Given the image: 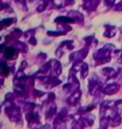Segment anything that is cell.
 <instances>
[{
	"instance_id": "2e32d148",
	"label": "cell",
	"mask_w": 122,
	"mask_h": 129,
	"mask_svg": "<svg viewBox=\"0 0 122 129\" xmlns=\"http://www.w3.org/2000/svg\"><path fill=\"white\" fill-rule=\"evenodd\" d=\"M52 62H53V72H54V74H55V75H60L61 72H62V66H61V63L56 60H52Z\"/></svg>"
},
{
	"instance_id": "9a60e30c",
	"label": "cell",
	"mask_w": 122,
	"mask_h": 129,
	"mask_svg": "<svg viewBox=\"0 0 122 129\" xmlns=\"http://www.w3.org/2000/svg\"><path fill=\"white\" fill-rule=\"evenodd\" d=\"M105 28H107V30L103 32L104 37H107V38H111V37H114L115 35H116V29L115 28L110 26V25H105Z\"/></svg>"
},
{
	"instance_id": "5bb4252c",
	"label": "cell",
	"mask_w": 122,
	"mask_h": 129,
	"mask_svg": "<svg viewBox=\"0 0 122 129\" xmlns=\"http://www.w3.org/2000/svg\"><path fill=\"white\" fill-rule=\"evenodd\" d=\"M23 35V32H22V30L20 29H14L13 31H11V34H10L9 36H7V40H13V41H17V40H19V37Z\"/></svg>"
},
{
	"instance_id": "e0dca14e",
	"label": "cell",
	"mask_w": 122,
	"mask_h": 129,
	"mask_svg": "<svg viewBox=\"0 0 122 129\" xmlns=\"http://www.w3.org/2000/svg\"><path fill=\"white\" fill-rule=\"evenodd\" d=\"M42 127H43V125L41 124V121H40V118H36V120L29 122V128H30V129H41Z\"/></svg>"
},
{
	"instance_id": "277c9868",
	"label": "cell",
	"mask_w": 122,
	"mask_h": 129,
	"mask_svg": "<svg viewBox=\"0 0 122 129\" xmlns=\"http://www.w3.org/2000/svg\"><path fill=\"white\" fill-rule=\"evenodd\" d=\"M118 90H120L118 84H109L103 88V93L107 94V96H113V94L118 92Z\"/></svg>"
},
{
	"instance_id": "ba28073f",
	"label": "cell",
	"mask_w": 122,
	"mask_h": 129,
	"mask_svg": "<svg viewBox=\"0 0 122 129\" xmlns=\"http://www.w3.org/2000/svg\"><path fill=\"white\" fill-rule=\"evenodd\" d=\"M99 4V0H89V1H86L84 5H83V7H84L87 12H92L95 10L97 9V6Z\"/></svg>"
},
{
	"instance_id": "83f0119b",
	"label": "cell",
	"mask_w": 122,
	"mask_h": 129,
	"mask_svg": "<svg viewBox=\"0 0 122 129\" xmlns=\"http://www.w3.org/2000/svg\"><path fill=\"white\" fill-rule=\"evenodd\" d=\"M74 87V85H73V84L71 83H67V84H65V85H64V91H65V92H70V91H72V88Z\"/></svg>"
},
{
	"instance_id": "f1b7e54d",
	"label": "cell",
	"mask_w": 122,
	"mask_h": 129,
	"mask_svg": "<svg viewBox=\"0 0 122 129\" xmlns=\"http://www.w3.org/2000/svg\"><path fill=\"white\" fill-rule=\"evenodd\" d=\"M70 79H71V83L74 85V87H78V86H79V81H78L77 77H74V75L72 74V75H70Z\"/></svg>"
},
{
	"instance_id": "7402d4cb",
	"label": "cell",
	"mask_w": 122,
	"mask_h": 129,
	"mask_svg": "<svg viewBox=\"0 0 122 129\" xmlns=\"http://www.w3.org/2000/svg\"><path fill=\"white\" fill-rule=\"evenodd\" d=\"M50 3V0H42L40 5L37 6V12H43L44 10L48 7V4Z\"/></svg>"
},
{
	"instance_id": "9c48e42d",
	"label": "cell",
	"mask_w": 122,
	"mask_h": 129,
	"mask_svg": "<svg viewBox=\"0 0 122 129\" xmlns=\"http://www.w3.org/2000/svg\"><path fill=\"white\" fill-rule=\"evenodd\" d=\"M87 54H89V48H87V47L80 49L79 51H77V59H75L74 62H83V60L86 57Z\"/></svg>"
},
{
	"instance_id": "cb8c5ba5",
	"label": "cell",
	"mask_w": 122,
	"mask_h": 129,
	"mask_svg": "<svg viewBox=\"0 0 122 129\" xmlns=\"http://www.w3.org/2000/svg\"><path fill=\"white\" fill-rule=\"evenodd\" d=\"M94 109H95V104H90V105L79 109V114H87V112H90V111L94 110Z\"/></svg>"
},
{
	"instance_id": "5b68a950",
	"label": "cell",
	"mask_w": 122,
	"mask_h": 129,
	"mask_svg": "<svg viewBox=\"0 0 122 129\" xmlns=\"http://www.w3.org/2000/svg\"><path fill=\"white\" fill-rule=\"evenodd\" d=\"M80 97H81V92H80L79 90H75L74 92L67 98V103H68V105H77V104H78V102H79V99H80Z\"/></svg>"
},
{
	"instance_id": "d590c367",
	"label": "cell",
	"mask_w": 122,
	"mask_h": 129,
	"mask_svg": "<svg viewBox=\"0 0 122 129\" xmlns=\"http://www.w3.org/2000/svg\"><path fill=\"white\" fill-rule=\"evenodd\" d=\"M104 4L107 5V6H113V5L115 4V0H105Z\"/></svg>"
},
{
	"instance_id": "b9f144b4",
	"label": "cell",
	"mask_w": 122,
	"mask_h": 129,
	"mask_svg": "<svg viewBox=\"0 0 122 129\" xmlns=\"http://www.w3.org/2000/svg\"><path fill=\"white\" fill-rule=\"evenodd\" d=\"M84 1H85V3H86V1H89V0H84Z\"/></svg>"
},
{
	"instance_id": "30bf717a",
	"label": "cell",
	"mask_w": 122,
	"mask_h": 129,
	"mask_svg": "<svg viewBox=\"0 0 122 129\" xmlns=\"http://www.w3.org/2000/svg\"><path fill=\"white\" fill-rule=\"evenodd\" d=\"M68 17H71L75 23H77V22H78V23H81V22L84 20L83 14L80 13V12H77V11H70V12H68Z\"/></svg>"
},
{
	"instance_id": "f546056e",
	"label": "cell",
	"mask_w": 122,
	"mask_h": 129,
	"mask_svg": "<svg viewBox=\"0 0 122 129\" xmlns=\"http://www.w3.org/2000/svg\"><path fill=\"white\" fill-rule=\"evenodd\" d=\"M84 41H85V43H86V46H90L91 43H94L95 42V37L91 35V36H87V37H85L84 38Z\"/></svg>"
},
{
	"instance_id": "6da1fadb",
	"label": "cell",
	"mask_w": 122,
	"mask_h": 129,
	"mask_svg": "<svg viewBox=\"0 0 122 129\" xmlns=\"http://www.w3.org/2000/svg\"><path fill=\"white\" fill-rule=\"evenodd\" d=\"M5 111H6V115L9 116V118L12 122H18L19 120H20V109H19L17 105H14V104H10L6 109H5Z\"/></svg>"
},
{
	"instance_id": "8d00e7d4",
	"label": "cell",
	"mask_w": 122,
	"mask_h": 129,
	"mask_svg": "<svg viewBox=\"0 0 122 129\" xmlns=\"http://www.w3.org/2000/svg\"><path fill=\"white\" fill-rule=\"evenodd\" d=\"M29 43H30V44H33V46H35V44L37 43V41H36V38H35V37H31V38L29 40Z\"/></svg>"
},
{
	"instance_id": "d6a6232c",
	"label": "cell",
	"mask_w": 122,
	"mask_h": 129,
	"mask_svg": "<svg viewBox=\"0 0 122 129\" xmlns=\"http://www.w3.org/2000/svg\"><path fill=\"white\" fill-rule=\"evenodd\" d=\"M37 59H38L40 61H44L46 59H47V55H46L44 53H40V54L37 55Z\"/></svg>"
},
{
	"instance_id": "836d02e7",
	"label": "cell",
	"mask_w": 122,
	"mask_h": 129,
	"mask_svg": "<svg viewBox=\"0 0 122 129\" xmlns=\"http://www.w3.org/2000/svg\"><path fill=\"white\" fill-rule=\"evenodd\" d=\"M44 93L43 91H40V90H34V96L35 97H42Z\"/></svg>"
},
{
	"instance_id": "7c38bea8",
	"label": "cell",
	"mask_w": 122,
	"mask_h": 129,
	"mask_svg": "<svg viewBox=\"0 0 122 129\" xmlns=\"http://www.w3.org/2000/svg\"><path fill=\"white\" fill-rule=\"evenodd\" d=\"M80 120L83 121V123H84L86 127H91V125L94 124V122H95V117L92 115H84V116H81V118Z\"/></svg>"
},
{
	"instance_id": "d4e9b609",
	"label": "cell",
	"mask_w": 122,
	"mask_h": 129,
	"mask_svg": "<svg viewBox=\"0 0 122 129\" xmlns=\"http://www.w3.org/2000/svg\"><path fill=\"white\" fill-rule=\"evenodd\" d=\"M14 48H17L18 50L26 51V44H25V43H23V42L16 41V44H14Z\"/></svg>"
},
{
	"instance_id": "60d3db41",
	"label": "cell",
	"mask_w": 122,
	"mask_h": 129,
	"mask_svg": "<svg viewBox=\"0 0 122 129\" xmlns=\"http://www.w3.org/2000/svg\"><path fill=\"white\" fill-rule=\"evenodd\" d=\"M31 1H33V0H29V3H31Z\"/></svg>"
},
{
	"instance_id": "e575fe53",
	"label": "cell",
	"mask_w": 122,
	"mask_h": 129,
	"mask_svg": "<svg viewBox=\"0 0 122 129\" xmlns=\"http://www.w3.org/2000/svg\"><path fill=\"white\" fill-rule=\"evenodd\" d=\"M115 11H122V1H120V3H117V5H115Z\"/></svg>"
},
{
	"instance_id": "603a6c76",
	"label": "cell",
	"mask_w": 122,
	"mask_h": 129,
	"mask_svg": "<svg viewBox=\"0 0 122 129\" xmlns=\"http://www.w3.org/2000/svg\"><path fill=\"white\" fill-rule=\"evenodd\" d=\"M80 74H81V78L83 79H86L87 74H89V66H87L86 63L83 64V67H81V69H80Z\"/></svg>"
},
{
	"instance_id": "4316f807",
	"label": "cell",
	"mask_w": 122,
	"mask_h": 129,
	"mask_svg": "<svg viewBox=\"0 0 122 129\" xmlns=\"http://www.w3.org/2000/svg\"><path fill=\"white\" fill-rule=\"evenodd\" d=\"M47 35L48 36H52V37H57V36L66 35V34L65 32H62V31H52V30H49V31H47Z\"/></svg>"
},
{
	"instance_id": "3957f363",
	"label": "cell",
	"mask_w": 122,
	"mask_h": 129,
	"mask_svg": "<svg viewBox=\"0 0 122 129\" xmlns=\"http://www.w3.org/2000/svg\"><path fill=\"white\" fill-rule=\"evenodd\" d=\"M73 49V41L72 40H67V41H64L60 44V47L56 49L55 51V55L57 57H61L66 53V50H72Z\"/></svg>"
},
{
	"instance_id": "ab89813d",
	"label": "cell",
	"mask_w": 122,
	"mask_h": 129,
	"mask_svg": "<svg viewBox=\"0 0 122 129\" xmlns=\"http://www.w3.org/2000/svg\"><path fill=\"white\" fill-rule=\"evenodd\" d=\"M41 129H53V128H52V125L47 124V125H43V127H42V128H41Z\"/></svg>"
},
{
	"instance_id": "1f68e13d",
	"label": "cell",
	"mask_w": 122,
	"mask_h": 129,
	"mask_svg": "<svg viewBox=\"0 0 122 129\" xmlns=\"http://www.w3.org/2000/svg\"><path fill=\"white\" fill-rule=\"evenodd\" d=\"M34 34H35V30H29L28 32H25V34H24V36L30 40L31 37H34Z\"/></svg>"
},
{
	"instance_id": "44dd1931",
	"label": "cell",
	"mask_w": 122,
	"mask_h": 129,
	"mask_svg": "<svg viewBox=\"0 0 122 129\" xmlns=\"http://www.w3.org/2000/svg\"><path fill=\"white\" fill-rule=\"evenodd\" d=\"M16 22V18H5L1 20V29H5L6 26H10L11 24Z\"/></svg>"
},
{
	"instance_id": "4fadbf2b",
	"label": "cell",
	"mask_w": 122,
	"mask_h": 129,
	"mask_svg": "<svg viewBox=\"0 0 122 129\" xmlns=\"http://www.w3.org/2000/svg\"><path fill=\"white\" fill-rule=\"evenodd\" d=\"M10 72H11V69H10V66L6 63V61L3 60L1 61V64H0V73L3 77H6V75H9Z\"/></svg>"
},
{
	"instance_id": "ac0fdd59",
	"label": "cell",
	"mask_w": 122,
	"mask_h": 129,
	"mask_svg": "<svg viewBox=\"0 0 122 129\" xmlns=\"http://www.w3.org/2000/svg\"><path fill=\"white\" fill-rule=\"evenodd\" d=\"M121 122H122L121 115H116L115 117L110 118V125L111 127H118V125L121 124Z\"/></svg>"
},
{
	"instance_id": "8992f818",
	"label": "cell",
	"mask_w": 122,
	"mask_h": 129,
	"mask_svg": "<svg viewBox=\"0 0 122 129\" xmlns=\"http://www.w3.org/2000/svg\"><path fill=\"white\" fill-rule=\"evenodd\" d=\"M55 23L60 24V25H68V24L75 23V22L68 16H59V17L55 18Z\"/></svg>"
},
{
	"instance_id": "8fae6325",
	"label": "cell",
	"mask_w": 122,
	"mask_h": 129,
	"mask_svg": "<svg viewBox=\"0 0 122 129\" xmlns=\"http://www.w3.org/2000/svg\"><path fill=\"white\" fill-rule=\"evenodd\" d=\"M56 114H57L56 106L52 104V105H50V108H48L47 114H46V118H47L48 121H49V120H53L54 117H56Z\"/></svg>"
},
{
	"instance_id": "7a4b0ae2",
	"label": "cell",
	"mask_w": 122,
	"mask_h": 129,
	"mask_svg": "<svg viewBox=\"0 0 122 129\" xmlns=\"http://www.w3.org/2000/svg\"><path fill=\"white\" fill-rule=\"evenodd\" d=\"M18 49L14 47H5V44H1V53L4 55V59L6 60H12L18 54Z\"/></svg>"
},
{
	"instance_id": "ffe728a7",
	"label": "cell",
	"mask_w": 122,
	"mask_h": 129,
	"mask_svg": "<svg viewBox=\"0 0 122 129\" xmlns=\"http://www.w3.org/2000/svg\"><path fill=\"white\" fill-rule=\"evenodd\" d=\"M28 79V77H26V74L24 73V71H18L17 72V74H16V80L14 81H25Z\"/></svg>"
},
{
	"instance_id": "4dcf8cb0",
	"label": "cell",
	"mask_w": 122,
	"mask_h": 129,
	"mask_svg": "<svg viewBox=\"0 0 122 129\" xmlns=\"http://www.w3.org/2000/svg\"><path fill=\"white\" fill-rule=\"evenodd\" d=\"M16 93H7V94H6V102H10V103H11V102L13 101L14 98H16Z\"/></svg>"
},
{
	"instance_id": "f35d334b",
	"label": "cell",
	"mask_w": 122,
	"mask_h": 129,
	"mask_svg": "<svg viewBox=\"0 0 122 129\" xmlns=\"http://www.w3.org/2000/svg\"><path fill=\"white\" fill-rule=\"evenodd\" d=\"M25 66H26V62H25V61H23V62H22V64H20V67H19V71H23V69L25 68Z\"/></svg>"
},
{
	"instance_id": "484cf974",
	"label": "cell",
	"mask_w": 122,
	"mask_h": 129,
	"mask_svg": "<svg viewBox=\"0 0 122 129\" xmlns=\"http://www.w3.org/2000/svg\"><path fill=\"white\" fill-rule=\"evenodd\" d=\"M85 124L83 123V121L81 120H78V121H75L74 123L72 124V129H84Z\"/></svg>"
},
{
	"instance_id": "52a82bcc",
	"label": "cell",
	"mask_w": 122,
	"mask_h": 129,
	"mask_svg": "<svg viewBox=\"0 0 122 129\" xmlns=\"http://www.w3.org/2000/svg\"><path fill=\"white\" fill-rule=\"evenodd\" d=\"M101 73L103 74L105 78H108V79H113V78H115V77L117 75V72H116L114 68H111V67H104V68H102Z\"/></svg>"
},
{
	"instance_id": "74e56055",
	"label": "cell",
	"mask_w": 122,
	"mask_h": 129,
	"mask_svg": "<svg viewBox=\"0 0 122 129\" xmlns=\"http://www.w3.org/2000/svg\"><path fill=\"white\" fill-rule=\"evenodd\" d=\"M55 99V94L54 93H49L48 94V101H54Z\"/></svg>"
},
{
	"instance_id": "d6986e66",
	"label": "cell",
	"mask_w": 122,
	"mask_h": 129,
	"mask_svg": "<svg viewBox=\"0 0 122 129\" xmlns=\"http://www.w3.org/2000/svg\"><path fill=\"white\" fill-rule=\"evenodd\" d=\"M109 125H110V118L107 117V116H105V117H102V118H101V123H99V127H101L99 129H107Z\"/></svg>"
}]
</instances>
